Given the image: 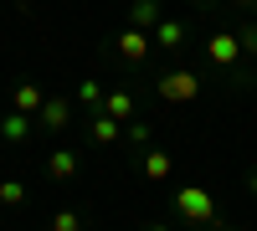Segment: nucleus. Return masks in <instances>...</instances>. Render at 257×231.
Returning <instances> with one entry per match:
<instances>
[{"label": "nucleus", "instance_id": "obj_22", "mask_svg": "<svg viewBox=\"0 0 257 231\" xmlns=\"http://www.w3.org/2000/svg\"><path fill=\"white\" fill-rule=\"evenodd\" d=\"M139 231H170V226H165V221H149V226H139Z\"/></svg>", "mask_w": 257, "mask_h": 231}, {"label": "nucleus", "instance_id": "obj_1", "mask_svg": "<svg viewBox=\"0 0 257 231\" xmlns=\"http://www.w3.org/2000/svg\"><path fill=\"white\" fill-rule=\"evenodd\" d=\"M206 67L216 72L231 93H252V88H257V72H252V62H247L242 47H237V31H226V26L206 36Z\"/></svg>", "mask_w": 257, "mask_h": 231}, {"label": "nucleus", "instance_id": "obj_3", "mask_svg": "<svg viewBox=\"0 0 257 231\" xmlns=\"http://www.w3.org/2000/svg\"><path fill=\"white\" fill-rule=\"evenodd\" d=\"M175 211H180V221L190 226V231H221V221H216V200H211V190H201V185H180L175 190Z\"/></svg>", "mask_w": 257, "mask_h": 231}, {"label": "nucleus", "instance_id": "obj_14", "mask_svg": "<svg viewBox=\"0 0 257 231\" xmlns=\"http://www.w3.org/2000/svg\"><path fill=\"white\" fill-rule=\"evenodd\" d=\"M103 93H108V88H103L98 77H82V82H77V93H72V103H77L82 113H98V103H103Z\"/></svg>", "mask_w": 257, "mask_h": 231}, {"label": "nucleus", "instance_id": "obj_15", "mask_svg": "<svg viewBox=\"0 0 257 231\" xmlns=\"http://www.w3.org/2000/svg\"><path fill=\"white\" fill-rule=\"evenodd\" d=\"M52 231H88V216L77 205H62V211H52Z\"/></svg>", "mask_w": 257, "mask_h": 231}, {"label": "nucleus", "instance_id": "obj_17", "mask_svg": "<svg viewBox=\"0 0 257 231\" xmlns=\"http://www.w3.org/2000/svg\"><path fill=\"white\" fill-rule=\"evenodd\" d=\"M123 139L134 144V149H149V139H155V129H149L144 118H128V123H123Z\"/></svg>", "mask_w": 257, "mask_h": 231}, {"label": "nucleus", "instance_id": "obj_13", "mask_svg": "<svg viewBox=\"0 0 257 231\" xmlns=\"http://www.w3.org/2000/svg\"><path fill=\"white\" fill-rule=\"evenodd\" d=\"M160 16H165V0H134V6H128V26L134 31H155Z\"/></svg>", "mask_w": 257, "mask_h": 231}, {"label": "nucleus", "instance_id": "obj_7", "mask_svg": "<svg viewBox=\"0 0 257 231\" xmlns=\"http://www.w3.org/2000/svg\"><path fill=\"white\" fill-rule=\"evenodd\" d=\"M31 134H36V118L31 113H16V108L0 113V144H6V149H26Z\"/></svg>", "mask_w": 257, "mask_h": 231}, {"label": "nucleus", "instance_id": "obj_2", "mask_svg": "<svg viewBox=\"0 0 257 231\" xmlns=\"http://www.w3.org/2000/svg\"><path fill=\"white\" fill-rule=\"evenodd\" d=\"M149 88H155V98L165 103V108H190V103L206 93V77L196 67H160Z\"/></svg>", "mask_w": 257, "mask_h": 231}, {"label": "nucleus", "instance_id": "obj_19", "mask_svg": "<svg viewBox=\"0 0 257 231\" xmlns=\"http://www.w3.org/2000/svg\"><path fill=\"white\" fill-rule=\"evenodd\" d=\"M231 6H237L242 16H257V0H231Z\"/></svg>", "mask_w": 257, "mask_h": 231}, {"label": "nucleus", "instance_id": "obj_18", "mask_svg": "<svg viewBox=\"0 0 257 231\" xmlns=\"http://www.w3.org/2000/svg\"><path fill=\"white\" fill-rule=\"evenodd\" d=\"M6 205H26V185L21 180H0V211Z\"/></svg>", "mask_w": 257, "mask_h": 231}, {"label": "nucleus", "instance_id": "obj_6", "mask_svg": "<svg viewBox=\"0 0 257 231\" xmlns=\"http://www.w3.org/2000/svg\"><path fill=\"white\" fill-rule=\"evenodd\" d=\"M41 170H47V180H52V185H72V180L82 175V154L72 149V144H62V149H52V154H47V164H41Z\"/></svg>", "mask_w": 257, "mask_h": 231}, {"label": "nucleus", "instance_id": "obj_21", "mask_svg": "<svg viewBox=\"0 0 257 231\" xmlns=\"http://www.w3.org/2000/svg\"><path fill=\"white\" fill-rule=\"evenodd\" d=\"M221 6V0H196V11H216Z\"/></svg>", "mask_w": 257, "mask_h": 231}, {"label": "nucleus", "instance_id": "obj_11", "mask_svg": "<svg viewBox=\"0 0 257 231\" xmlns=\"http://www.w3.org/2000/svg\"><path fill=\"white\" fill-rule=\"evenodd\" d=\"M41 103H47V93H41V82H31V77H21L16 82V88H11V108L16 113H41Z\"/></svg>", "mask_w": 257, "mask_h": 231}, {"label": "nucleus", "instance_id": "obj_20", "mask_svg": "<svg viewBox=\"0 0 257 231\" xmlns=\"http://www.w3.org/2000/svg\"><path fill=\"white\" fill-rule=\"evenodd\" d=\"M247 195L257 200V164H252V170H247Z\"/></svg>", "mask_w": 257, "mask_h": 231}, {"label": "nucleus", "instance_id": "obj_9", "mask_svg": "<svg viewBox=\"0 0 257 231\" xmlns=\"http://www.w3.org/2000/svg\"><path fill=\"white\" fill-rule=\"evenodd\" d=\"M82 129H88V144H98V149H113L123 139V123L108 113H82Z\"/></svg>", "mask_w": 257, "mask_h": 231}, {"label": "nucleus", "instance_id": "obj_16", "mask_svg": "<svg viewBox=\"0 0 257 231\" xmlns=\"http://www.w3.org/2000/svg\"><path fill=\"white\" fill-rule=\"evenodd\" d=\"M237 47H242L247 62H257V21H252V16H242V26H237Z\"/></svg>", "mask_w": 257, "mask_h": 231}, {"label": "nucleus", "instance_id": "obj_23", "mask_svg": "<svg viewBox=\"0 0 257 231\" xmlns=\"http://www.w3.org/2000/svg\"><path fill=\"white\" fill-rule=\"evenodd\" d=\"M221 231H231V226H221Z\"/></svg>", "mask_w": 257, "mask_h": 231}, {"label": "nucleus", "instance_id": "obj_12", "mask_svg": "<svg viewBox=\"0 0 257 231\" xmlns=\"http://www.w3.org/2000/svg\"><path fill=\"white\" fill-rule=\"evenodd\" d=\"M170 170H175V159H170L165 149H144V154H139V175H144L149 185H165Z\"/></svg>", "mask_w": 257, "mask_h": 231}, {"label": "nucleus", "instance_id": "obj_10", "mask_svg": "<svg viewBox=\"0 0 257 231\" xmlns=\"http://www.w3.org/2000/svg\"><path fill=\"white\" fill-rule=\"evenodd\" d=\"M98 113H108V118L128 123V118L139 113V98L128 93V88H108V93H103V103H98Z\"/></svg>", "mask_w": 257, "mask_h": 231}, {"label": "nucleus", "instance_id": "obj_8", "mask_svg": "<svg viewBox=\"0 0 257 231\" xmlns=\"http://www.w3.org/2000/svg\"><path fill=\"white\" fill-rule=\"evenodd\" d=\"M149 41H155L160 52H180L185 41H190V21L185 16H160L155 31H149Z\"/></svg>", "mask_w": 257, "mask_h": 231}, {"label": "nucleus", "instance_id": "obj_4", "mask_svg": "<svg viewBox=\"0 0 257 231\" xmlns=\"http://www.w3.org/2000/svg\"><path fill=\"white\" fill-rule=\"evenodd\" d=\"M149 52H155V41H149V31H134V26H123L113 41H108V57L118 62V67H128V72H139V67H149Z\"/></svg>", "mask_w": 257, "mask_h": 231}, {"label": "nucleus", "instance_id": "obj_5", "mask_svg": "<svg viewBox=\"0 0 257 231\" xmlns=\"http://www.w3.org/2000/svg\"><path fill=\"white\" fill-rule=\"evenodd\" d=\"M72 123H77V103L72 98H47L41 113H36V129L41 134H67Z\"/></svg>", "mask_w": 257, "mask_h": 231}]
</instances>
